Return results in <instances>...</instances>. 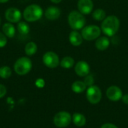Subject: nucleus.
I'll return each mask as SVG.
<instances>
[{
    "label": "nucleus",
    "mask_w": 128,
    "mask_h": 128,
    "mask_svg": "<svg viewBox=\"0 0 128 128\" xmlns=\"http://www.w3.org/2000/svg\"><path fill=\"white\" fill-rule=\"evenodd\" d=\"M120 27V21L116 16L111 15L106 16L101 23V31L103 33L109 37L114 36Z\"/></svg>",
    "instance_id": "obj_1"
},
{
    "label": "nucleus",
    "mask_w": 128,
    "mask_h": 128,
    "mask_svg": "<svg viewBox=\"0 0 128 128\" xmlns=\"http://www.w3.org/2000/svg\"><path fill=\"white\" fill-rule=\"evenodd\" d=\"M44 14L42 8L37 4H32L27 6L23 11V18L27 22H35L39 20Z\"/></svg>",
    "instance_id": "obj_2"
},
{
    "label": "nucleus",
    "mask_w": 128,
    "mask_h": 128,
    "mask_svg": "<svg viewBox=\"0 0 128 128\" xmlns=\"http://www.w3.org/2000/svg\"><path fill=\"white\" fill-rule=\"evenodd\" d=\"M68 24L73 30L82 29L86 25V20L82 14L77 10H72L68 16Z\"/></svg>",
    "instance_id": "obj_3"
},
{
    "label": "nucleus",
    "mask_w": 128,
    "mask_h": 128,
    "mask_svg": "<svg viewBox=\"0 0 128 128\" xmlns=\"http://www.w3.org/2000/svg\"><path fill=\"white\" fill-rule=\"evenodd\" d=\"M32 68V62L28 57L19 58L14 64L15 73L20 76H24L28 74Z\"/></svg>",
    "instance_id": "obj_4"
},
{
    "label": "nucleus",
    "mask_w": 128,
    "mask_h": 128,
    "mask_svg": "<svg viewBox=\"0 0 128 128\" xmlns=\"http://www.w3.org/2000/svg\"><path fill=\"white\" fill-rule=\"evenodd\" d=\"M72 122L71 115L66 111H61L56 113L53 118L54 124L59 128H67Z\"/></svg>",
    "instance_id": "obj_5"
},
{
    "label": "nucleus",
    "mask_w": 128,
    "mask_h": 128,
    "mask_svg": "<svg viewBox=\"0 0 128 128\" xmlns=\"http://www.w3.org/2000/svg\"><path fill=\"white\" fill-rule=\"evenodd\" d=\"M100 34H101L100 28L95 25H90L84 27L81 32L82 38L88 41L98 39L100 35Z\"/></svg>",
    "instance_id": "obj_6"
},
{
    "label": "nucleus",
    "mask_w": 128,
    "mask_h": 128,
    "mask_svg": "<svg viewBox=\"0 0 128 128\" xmlns=\"http://www.w3.org/2000/svg\"><path fill=\"white\" fill-rule=\"evenodd\" d=\"M86 98L92 104H98L102 98V92L97 86H92L88 88L86 91Z\"/></svg>",
    "instance_id": "obj_7"
},
{
    "label": "nucleus",
    "mask_w": 128,
    "mask_h": 128,
    "mask_svg": "<svg viewBox=\"0 0 128 128\" xmlns=\"http://www.w3.org/2000/svg\"><path fill=\"white\" fill-rule=\"evenodd\" d=\"M43 63L49 68H56L60 64L59 57L54 52H46L43 56Z\"/></svg>",
    "instance_id": "obj_8"
},
{
    "label": "nucleus",
    "mask_w": 128,
    "mask_h": 128,
    "mask_svg": "<svg viewBox=\"0 0 128 128\" xmlns=\"http://www.w3.org/2000/svg\"><path fill=\"white\" fill-rule=\"evenodd\" d=\"M5 19L11 23L19 22L22 18L21 11L16 8H9L4 13Z\"/></svg>",
    "instance_id": "obj_9"
},
{
    "label": "nucleus",
    "mask_w": 128,
    "mask_h": 128,
    "mask_svg": "<svg viewBox=\"0 0 128 128\" xmlns=\"http://www.w3.org/2000/svg\"><path fill=\"white\" fill-rule=\"evenodd\" d=\"M106 94L107 98L110 100L114 101V102L122 100V98L123 96L122 89L118 86H112L109 87L106 90Z\"/></svg>",
    "instance_id": "obj_10"
},
{
    "label": "nucleus",
    "mask_w": 128,
    "mask_h": 128,
    "mask_svg": "<svg viewBox=\"0 0 128 128\" xmlns=\"http://www.w3.org/2000/svg\"><path fill=\"white\" fill-rule=\"evenodd\" d=\"M74 70L77 76H81V77H85L89 74L90 66L86 62L80 61L76 64L74 67Z\"/></svg>",
    "instance_id": "obj_11"
},
{
    "label": "nucleus",
    "mask_w": 128,
    "mask_h": 128,
    "mask_svg": "<svg viewBox=\"0 0 128 128\" xmlns=\"http://www.w3.org/2000/svg\"><path fill=\"white\" fill-rule=\"evenodd\" d=\"M77 8L79 11L83 15L89 14L92 12L94 3L92 0H79L77 3Z\"/></svg>",
    "instance_id": "obj_12"
},
{
    "label": "nucleus",
    "mask_w": 128,
    "mask_h": 128,
    "mask_svg": "<svg viewBox=\"0 0 128 128\" xmlns=\"http://www.w3.org/2000/svg\"><path fill=\"white\" fill-rule=\"evenodd\" d=\"M61 15V10L56 6H50L44 12L45 17L49 20H56L59 18Z\"/></svg>",
    "instance_id": "obj_13"
},
{
    "label": "nucleus",
    "mask_w": 128,
    "mask_h": 128,
    "mask_svg": "<svg viewBox=\"0 0 128 128\" xmlns=\"http://www.w3.org/2000/svg\"><path fill=\"white\" fill-rule=\"evenodd\" d=\"M82 40L83 38L82 34L76 30L72 31L69 34V41L74 46H78L81 45L82 43Z\"/></svg>",
    "instance_id": "obj_14"
},
{
    "label": "nucleus",
    "mask_w": 128,
    "mask_h": 128,
    "mask_svg": "<svg viewBox=\"0 0 128 128\" xmlns=\"http://www.w3.org/2000/svg\"><path fill=\"white\" fill-rule=\"evenodd\" d=\"M110 44V39L106 37V36H103V37H99L95 42V46L98 50L100 51H104L106 50Z\"/></svg>",
    "instance_id": "obj_15"
},
{
    "label": "nucleus",
    "mask_w": 128,
    "mask_h": 128,
    "mask_svg": "<svg viewBox=\"0 0 128 128\" xmlns=\"http://www.w3.org/2000/svg\"><path fill=\"white\" fill-rule=\"evenodd\" d=\"M2 32L4 35L9 38H12L15 36L16 28L11 22H5L2 26Z\"/></svg>",
    "instance_id": "obj_16"
},
{
    "label": "nucleus",
    "mask_w": 128,
    "mask_h": 128,
    "mask_svg": "<svg viewBox=\"0 0 128 128\" xmlns=\"http://www.w3.org/2000/svg\"><path fill=\"white\" fill-rule=\"evenodd\" d=\"M72 122L76 127H83L86 124V118L84 115L76 112L72 116Z\"/></svg>",
    "instance_id": "obj_17"
},
{
    "label": "nucleus",
    "mask_w": 128,
    "mask_h": 128,
    "mask_svg": "<svg viewBox=\"0 0 128 128\" xmlns=\"http://www.w3.org/2000/svg\"><path fill=\"white\" fill-rule=\"evenodd\" d=\"M86 87L87 86L84 82L77 80V81H75L74 82H73V84L71 86V89L76 94H81L86 91Z\"/></svg>",
    "instance_id": "obj_18"
},
{
    "label": "nucleus",
    "mask_w": 128,
    "mask_h": 128,
    "mask_svg": "<svg viewBox=\"0 0 128 128\" xmlns=\"http://www.w3.org/2000/svg\"><path fill=\"white\" fill-rule=\"evenodd\" d=\"M38 46L34 42L30 41L25 46V52L28 56H32L37 52Z\"/></svg>",
    "instance_id": "obj_19"
},
{
    "label": "nucleus",
    "mask_w": 128,
    "mask_h": 128,
    "mask_svg": "<svg viewBox=\"0 0 128 128\" xmlns=\"http://www.w3.org/2000/svg\"><path fill=\"white\" fill-rule=\"evenodd\" d=\"M60 65L65 69H70L74 65V59L70 56H65L60 61Z\"/></svg>",
    "instance_id": "obj_20"
},
{
    "label": "nucleus",
    "mask_w": 128,
    "mask_h": 128,
    "mask_svg": "<svg viewBox=\"0 0 128 128\" xmlns=\"http://www.w3.org/2000/svg\"><path fill=\"white\" fill-rule=\"evenodd\" d=\"M17 31L21 35H27L30 32V27L26 22H19L17 24Z\"/></svg>",
    "instance_id": "obj_21"
},
{
    "label": "nucleus",
    "mask_w": 128,
    "mask_h": 128,
    "mask_svg": "<svg viewBox=\"0 0 128 128\" xmlns=\"http://www.w3.org/2000/svg\"><path fill=\"white\" fill-rule=\"evenodd\" d=\"M92 17L96 21H103L106 16V12L103 9H97L92 13Z\"/></svg>",
    "instance_id": "obj_22"
},
{
    "label": "nucleus",
    "mask_w": 128,
    "mask_h": 128,
    "mask_svg": "<svg viewBox=\"0 0 128 128\" xmlns=\"http://www.w3.org/2000/svg\"><path fill=\"white\" fill-rule=\"evenodd\" d=\"M12 74V70L8 66H2L0 68V77L2 79H8Z\"/></svg>",
    "instance_id": "obj_23"
},
{
    "label": "nucleus",
    "mask_w": 128,
    "mask_h": 128,
    "mask_svg": "<svg viewBox=\"0 0 128 128\" xmlns=\"http://www.w3.org/2000/svg\"><path fill=\"white\" fill-rule=\"evenodd\" d=\"M83 82H85V84L86 85V86L90 87V86H93L94 83V76H93L92 75L88 74V75H87L86 76H85V79H84V81H83Z\"/></svg>",
    "instance_id": "obj_24"
},
{
    "label": "nucleus",
    "mask_w": 128,
    "mask_h": 128,
    "mask_svg": "<svg viewBox=\"0 0 128 128\" xmlns=\"http://www.w3.org/2000/svg\"><path fill=\"white\" fill-rule=\"evenodd\" d=\"M7 44V37L4 33L0 32V48L4 47Z\"/></svg>",
    "instance_id": "obj_25"
},
{
    "label": "nucleus",
    "mask_w": 128,
    "mask_h": 128,
    "mask_svg": "<svg viewBox=\"0 0 128 128\" xmlns=\"http://www.w3.org/2000/svg\"><path fill=\"white\" fill-rule=\"evenodd\" d=\"M34 84H35V86H36L38 88H44V86H45V81H44V80H43V79H41V78H38V79L36 80Z\"/></svg>",
    "instance_id": "obj_26"
},
{
    "label": "nucleus",
    "mask_w": 128,
    "mask_h": 128,
    "mask_svg": "<svg viewBox=\"0 0 128 128\" xmlns=\"http://www.w3.org/2000/svg\"><path fill=\"white\" fill-rule=\"evenodd\" d=\"M7 94V88L6 87L2 85V84H0V99L4 98Z\"/></svg>",
    "instance_id": "obj_27"
},
{
    "label": "nucleus",
    "mask_w": 128,
    "mask_h": 128,
    "mask_svg": "<svg viewBox=\"0 0 128 128\" xmlns=\"http://www.w3.org/2000/svg\"><path fill=\"white\" fill-rule=\"evenodd\" d=\"M100 128H118L116 125L112 124V123H106L104 124Z\"/></svg>",
    "instance_id": "obj_28"
},
{
    "label": "nucleus",
    "mask_w": 128,
    "mask_h": 128,
    "mask_svg": "<svg viewBox=\"0 0 128 128\" xmlns=\"http://www.w3.org/2000/svg\"><path fill=\"white\" fill-rule=\"evenodd\" d=\"M122 100L123 101V103L126 105H128V94H126L122 96Z\"/></svg>",
    "instance_id": "obj_29"
},
{
    "label": "nucleus",
    "mask_w": 128,
    "mask_h": 128,
    "mask_svg": "<svg viewBox=\"0 0 128 128\" xmlns=\"http://www.w3.org/2000/svg\"><path fill=\"white\" fill-rule=\"evenodd\" d=\"M62 1V0H50V2H52L54 3V4H58V3H60Z\"/></svg>",
    "instance_id": "obj_30"
},
{
    "label": "nucleus",
    "mask_w": 128,
    "mask_h": 128,
    "mask_svg": "<svg viewBox=\"0 0 128 128\" xmlns=\"http://www.w3.org/2000/svg\"><path fill=\"white\" fill-rule=\"evenodd\" d=\"M9 0H0V3H2V4H3V3H6V2H8Z\"/></svg>",
    "instance_id": "obj_31"
},
{
    "label": "nucleus",
    "mask_w": 128,
    "mask_h": 128,
    "mask_svg": "<svg viewBox=\"0 0 128 128\" xmlns=\"http://www.w3.org/2000/svg\"><path fill=\"white\" fill-rule=\"evenodd\" d=\"M0 22H1V18H0Z\"/></svg>",
    "instance_id": "obj_32"
}]
</instances>
